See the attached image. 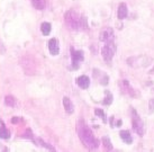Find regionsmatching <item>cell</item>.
I'll list each match as a JSON object with an SVG mask.
<instances>
[{
  "instance_id": "cell-16",
  "label": "cell",
  "mask_w": 154,
  "mask_h": 152,
  "mask_svg": "<svg viewBox=\"0 0 154 152\" xmlns=\"http://www.w3.org/2000/svg\"><path fill=\"white\" fill-rule=\"evenodd\" d=\"M32 6L37 10H44L47 6V0H30Z\"/></svg>"
},
{
  "instance_id": "cell-4",
  "label": "cell",
  "mask_w": 154,
  "mask_h": 152,
  "mask_svg": "<svg viewBox=\"0 0 154 152\" xmlns=\"http://www.w3.org/2000/svg\"><path fill=\"white\" fill-rule=\"evenodd\" d=\"M132 127L133 131L138 134L140 136H143L145 134V126L144 123L142 121V118L140 117V115L137 114V112L134 108H132Z\"/></svg>"
},
{
  "instance_id": "cell-2",
  "label": "cell",
  "mask_w": 154,
  "mask_h": 152,
  "mask_svg": "<svg viewBox=\"0 0 154 152\" xmlns=\"http://www.w3.org/2000/svg\"><path fill=\"white\" fill-rule=\"evenodd\" d=\"M65 25L72 30H87L88 29V20L85 15L75 11L74 9H69L63 15Z\"/></svg>"
},
{
  "instance_id": "cell-25",
  "label": "cell",
  "mask_w": 154,
  "mask_h": 152,
  "mask_svg": "<svg viewBox=\"0 0 154 152\" xmlns=\"http://www.w3.org/2000/svg\"><path fill=\"white\" fill-rule=\"evenodd\" d=\"M109 122H110V126H115V117L114 116H111Z\"/></svg>"
},
{
  "instance_id": "cell-12",
  "label": "cell",
  "mask_w": 154,
  "mask_h": 152,
  "mask_svg": "<svg viewBox=\"0 0 154 152\" xmlns=\"http://www.w3.org/2000/svg\"><path fill=\"white\" fill-rule=\"evenodd\" d=\"M75 83L79 88H81L83 90L88 89L90 86V78L86 74H82V76H79L77 79H75Z\"/></svg>"
},
{
  "instance_id": "cell-9",
  "label": "cell",
  "mask_w": 154,
  "mask_h": 152,
  "mask_svg": "<svg viewBox=\"0 0 154 152\" xmlns=\"http://www.w3.org/2000/svg\"><path fill=\"white\" fill-rule=\"evenodd\" d=\"M119 87H120V90L124 94V95H127L129 97H136V91L135 89L131 86V83L127 79H122L119 81Z\"/></svg>"
},
{
  "instance_id": "cell-15",
  "label": "cell",
  "mask_w": 154,
  "mask_h": 152,
  "mask_svg": "<svg viewBox=\"0 0 154 152\" xmlns=\"http://www.w3.org/2000/svg\"><path fill=\"white\" fill-rule=\"evenodd\" d=\"M39 29H41V33L44 36H47V35L51 34L52 32V24L48 22H42L39 25Z\"/></svg>"
},
{
  "instance_id": "cell-24",
  "label": "cell",
  "mask_w": 154,
  "mask_h": 152,
  "mask_svg": "<svg viewBox=\"0 0 154 152\" xmlns=\"http://www.w3.org/2000/svg\"><path fill=\"white\" fill-rule=\"evenodd\" d=\"M149 110H150L151 113L154 112V98H151L149 100Z\"/></svg>"
},
{
  "instance_id": "cell-28",
  "label": "cell",
  "mask_w": 154,
  "mask_h": 152,
  "mask_svg": "<svg viewBox=\"0 0 154 152\" xmlns=\"http://www.w3.org/2000/svg\"><path fill=\"white\" fill-rule=\"evenodd\" d=\"M115 126H117V127L122 126V121H120V119H117V121L115 122Z\"/></svg>"
},
{
  "instance_id": "cell-22",
  "label": "cell",
  "mask_w": 154,
  "mask_h": 152,
  "mask_svg": "<svg viewBox=\"0 0 154 152\" xmlns=\"http://www.w3.org/2000/svg\"><path fill=\"white\" fill-rule=\"evenodd\" d=\"M38 141H39V143H41V145H43L44 148H46L47 150H50L51 152H56V150H55V148L53 147V145H51L50 143H47V142H45V141H43L42 139H38Z\"/></svg>"
},
{
  "instance_id": "cell-10",
  "label": "cell",
  "mask_w": 154,
  "mask_h": 152,
  "mask_svg": "<svg viewBox=\"0 0 154 152\" xmlns=\"http://www.w3.org/2000/svg\"><path fill=\"white\" fill-rule=\"evenodd\" d=\"M47 48H48V51H50V54L55 57L60 53V43H59V39L56 37H52V39H48L47 42Z\"/></svg>"
},
{
  "instance_id": "cell-14",
  "label": "cell",
  "mask_w": 154,
  "mask_h": 152,
  "mask_svg": "<svg viewBox=\"0 0 154 152\" xmlns=\"http://www.w3.org/2000/svg\"><path fill=\"white\" fill-rule=\"evenodd\" d=\"M120 139L124 141L126 144H132L133 143V136L128 130H123L119 132Z\"/></svg>"
},
{
  "instance_id": "cell-11",
  "label": "cell",
  "mask_w": 154,
  "mask_h": 152,
  "mask_svg": "<svg viewBox=\"0 0 154 152\" xmlns=\"http://www.w3.org/2000/svg\"><path fill=\"white\" fill-rule=\"evenodd\" d=\"M128 17V7L126 2H120L117 8V18L119 20H124Z\"/></svg>"
},
{
  "instance_id": "cell-21",
  "label": "cell",
  "mask_w": 154,
  "mask_h": 152,
  "mask_svg": "<svg viewBox=\"0 0 154 152\" xmlns=\"http://www.w3.org/2000/svg\"><path fill=\"white\" fill-rule=\"evenodd\" d=\"M9 136H10V132L5 126H1L0 127V138L1 139H8Z\"/></svg>"
},
{
  "instance_id": "cell-23",
  "label": "cell",
  "mask_w": 154,
  "mask_h": 152,
  "mask_svg": "<svg viewBox=\"0 0 154 152\" xmlns=\"http://www.w3.org/2000/svg\"><path fill=\"white\" fill-rule=\"evenodd\" d=\"M99 82H100V85H103V86H106V85H108V82H109V77H108L107 74H101V77L99 78Z\"/></svg>"
},
{
  "instance_id": "cell-29",
  "label": "cell",
  "mask_w": 154,
  "mask_h": 152,
  "mask_svg": "<svg viewBox=\"0 0 154 152\" xmlns=\"http://www.w3.org/2000/svg\"><path fill=\"white\" fill-rule=\"evenodd\" d=\"M149 73H150V74H154V68H152V69L149 71Z\"/></svg>"
},
{
  "instance_id": "cell-5",
  "label": "cell",
  "mask_w": 154,
  "mask_h": 152,
  "mask_svg": "<svg viewBox=\"0 0 154 152\" xmlns=\"http://www.w3.org/2000/svg\"><path fill=\"white\" fill-rule=\"evenodd\" d=\"M151 61H152L151 57H146V55H140V57H128V59L126 60V62H127V64L133 67V68H137V67H140V68H145V67L151 64Z\"/></svg>"
},
{
  "instance_id": "cell-8",
  "label": "cell",
  "mask_w": 154,
  "mask_h": 152,
  "mask_svg": "<svg viewBox=\"0 0 154 152\" xmlns=\"http://www.w3.org/2000/svg\"><path fill=\"white\" fill-rule=\"evenodd\" d=\"M115 39V32L111 27H103L99 33V41L103 43H114Z\"/></svg>"
},
{
  "instance_id": "cell-20",
  "label": "cell",
  "mask_w": 154,
  "mask_h": 152,
  "mask_svg": "<svg viewBox=\"0 0 154 152\" xmlns=\"http://www.w3.org/2000/svg\"><path fill=\"white\" fill-rule=\"evenodd\" d=\"M94 114H96V116H97V117L101 118L103 123H107V117H106V114H105V112H103L101 108H94Z\"/></svg>"
},
{
  "instance_id": "cell-1",
  "label": "cell",
  "mask_w": 154,
  "mask_h": 152,
  "mask_svg": "<svg viewBox=\"0 0 154 152\" xmlns=\"http://www.w3.org/2000/svg\"><path fill=\"white\" fill-rule=\"evenodd\" d=\"M77 133L82 144L88 149H96L99 147V140L94 138L92 131L83 119H79L77 123Z\"/></svg>"
},
{
  "instance_id": "cell-19",
  "label": "cell",
  "mask_w": 154,
  "mask_h": 152,
  "mask_svg": "<svg viewBox=\"0 0 154 152\" xmlns=\"http://www.w3.org/2000/svg\"><path fill=\"white\" fill-rule=\"evenodd\" d=\"M101 143H103V148L106 149L107 151H111L112 150V144H111V141L108 136H103L101 139Z\"/></svg>"
},
{
  "instance_id": "cell-26",
  "label": "cell",
  "mask_w": 154,
  "mask_h": 152,
  "mask_svg": "<svg viewBox=\"0 0 154 152\" xmlns=\"http://www.w3.org/2000/svg\"><path fill=\"white\" fill-rule=\"evenodd\" d=\"M5 51H6V48H4V45H2V44H1V42H0V53H1V54H4Z\"/></svg>"
},
{
  "instance_id": "cell-17",
  "label": "cell",
  "mask_w": 154,
  "mask_h": 152,
  "mask_svg": "<svg viewBox=\"0 0 154 152\" xmlns=\"http://www.w3.org/2000/svg\"><path fill=\"white\" fill-rule=\"evenodd\" d=\"M5 104L9 107H15L16 105V98L13 95H6L5 96Z\"/></svg>"
},
{
  "instance_id": "cell-13",
  "label": "cell",
  "mask_w": 154,
  "mask_h": 152,
  "mask_svg": "<svg viewBox=\"0 0 154 152\" xmlns=\"http://www.w3.org/2000/svg\"><path fill=\"white\" fill-rule=\"evenodd\" d=\"M62 104H63V107H64V110L68 114H73L74 112V105H73L72 100L70 99L69 97L64 96L63 99H62Z\"/></svg>"
},
{
  "instance_id": "cell-18",
  "label": "cell",
  "mask_w": 154,
  "mask_h": 152,
  "mask_svg": "<svg viewBox=\"0 0 154 152\" xmlns=\"http://www.w3.org/2000/svg\"><path fill=\"white\" fill-rule=\"evenodd\" d=\"M114 100V97H112V94H111L109 90H105V98L103 99V105H110Z\"/></svg>"
},
{
  "instance_id": "cell-3",
  "label": "cell",
  "mask_w": 154,
  "mask_h": 152,
  "mask_svg": "<svg viewBox=\"0 0 154 152\" xmlns=\"http://www.w3.org/2000/svg\"><path fill=\"white\" fill-rule=\"evenodd\" d=\"M19 64L24 70V73L27 76H33L37 71V60L30 54L23 55L19 59Z\"/></svg>"
},
{
  "instance_id": "cell-7",
  "label": "cell",
  "mask_w": 154,
  "mask_h": 152,
  "mask_svg": "<svg viewBox=\"0 0 154 152\" xmlns=\"http://www.w3.org/2000/svg\"><path fill=\"white\" fill-rule=\"evenodd\" d=\"M115 53H116V45L114 43L105 44L103 48H101V55H103V59L106 61V62H108V63L112 61Z\"/></svg>"
},
{
  "instance_id": "cell-27",
  "label": "cell",
  "mask_w": 154,
  "mask_h": 152,
  "mask_svg": "<svg viewBox=\"0 0 154 152\" xmlns=\"http://www.w3.org/2000/svg\"><path fill=\"white\" fill-rule=\"evenodd\" d=\"M18 122H19V118H18L17 116L11 118V123H13V124H16V123H18Z\"/></svg>"
},
{
  "instance_id": "cell-6",
  "label": "cell",
  "mask_w": 154,
  "mask_h": 152,
  "mask_svg": "<svg viewBox=\"0 0 154 152\" xmlns=\"http://www.w3.org/2000/svg\"><path fill=\"white\" fill-rule=\"evenodd\" d=\"M70 54H71V63H72V69H78L82 61L85 60V55L81 50H75L71 46L70 48Z\"/></svg>"
}]
</instances>
